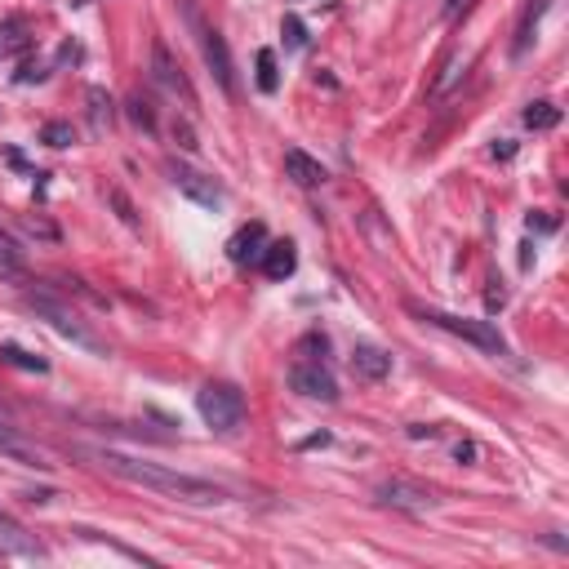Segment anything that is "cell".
<instances>
[{
	"label": "cell",
	"mask_w": 569,
	"mask_h": 569,
	"mask_svg": "<svg viewBox=\"0 0 569 569\" xmlns=\"http://www.w3.org/2000/svg\"><path fill=\"white\" fill-rule=\"evenodd\" d=\"M90 463H98L103 472L129 480V485H143L152 494H165V498H178V503H191V507H209V503H227L231 494L214 480H200V476H187V472H174V467H160V463H143V458H129V454H116V449H81Z\"/></svg>",
	"instance_id": "1"
},
{
	"label": "cell",
	"mask_w": 569,
	"mask_h": 569,
	"mask_svg": "<svg viewBox=\"0 0 569 569\" xmlns=\"http://www.w3.org/2000/svg\"><path fill=\"white\" fill-rule=\"evenodd\" d=\"M409 312H414L423 325H436V330H445V334H454V339L480 347V352H494V356L507 352L503 334H498L489 321H467V316H454V312H440V308H409Z\"/></svg>",
	"instance_id": "2"
},
{
	"label": "cell",
	"mask_w": 569,
	"mask_h": 569,
	"mask_svg": "<svg viewBox=\"0 0 569 569\" xmlns=\"http://www.w3.org/2000/svg\"><path fill=\"white\" fill-rule=\"evenodd\" d=\"M196 414L214 432H236L245 423V396H240L236 383H205L196 392Z\"/></svg>",
	"instance_id": "3"
},
{
	"label": "cell",
	"mask_w": 569,
	"mask_h": 569,
	"mask_svg": "<svg viewBox=\"0 0 569 569\" xmlns=\"http://www.w3.org/2000/svg\"><path fill=\"white\" fill-rule=\"evenodd\" d=\"M178 10H183V19L191 23V32H196V45H200V54H205V63H209V72H214V81L227 90V94H236V67H231V50H227V41L196 14V5L191 0H178Z\"/></svg>",
	"instance_id": "4"
},
{
	"label": "cell",
	"mask_w": 569,
	"mask_h": 569,
	"mask_svg": "<svg viewBox=\"0 0 569 569\" xmlns=\"http://www.w3.org/2000/svg\"><path fill=\"white\" fill-rule=\"evenodd\" d=\"M27 308H32L41 321H50V325L63 334V339H72L76 347H85V352H98V356L107 352V347H103V339H98V334H94V330H90V325H85V321H81L72 308H63L54 294H27Z\"/></svg>",
	"instance_id": "5"
},
{
	"label": "cell",
	"mask_w": 569,
	"mask_h": 569,
	"mask_svg": "<svg viewBox=\"0 0 569 569\" xmlns=\"http://www.w3.org/2000/svg\"><path fill=\"white\" fill-rule=\"evenodd\" d=\"M290 387H294L299 396H308V401H325V405L339 401V378L330 374L325 361H299V365L290 370Z\"/></svg>",
	"instance_id": "6"
},
{
	"label": "cell",
	"mask_w": 569,
	"mask_h": 569,
	"mask_svg": "<svg viewBox=\"0 0 569 569\" xmlns=\"http://www.w3.org/2000/svg\"><path fill=\"white\" fill-rule=\"evenodd\" d=\"M169 183H174L187 200H196V205H205V209H218V205H222V187H218L214 178H205L200 169H191V165L169 160Z\"/></svg>",
	"instance_id": "7"
},
{
	"label": "cell",
	"mask_w": 569,
	"mask_h": 569,
	"mask_svg": "<svg viewBox=\"0 0 569 569\" xmlns=\"http://www.w3.org/2000/svg\"><path fill=\"white\" fill-rule=\"evenodd\" d=\"M374 498H378L383 507H401V511H427V507H436V494H432L427 485H414V480H401V476L383 480V485L374 489Z\"/></svg>",
	"instance_id": "8"
},
{
	"label": "cell",
	"mask_w": 569,
	"mask_h": 569,
	"mask_svg": "<svg viewBox=\"0 0 569 569\" xmlns=\"http://www.w3.org/2000/svg\"><path fill=\"white\" fill-rule=\"evenodd\" d=\"M152 76H156V85H160V90H169L174 98L183 94V103H187V107H196V90H191V81L183 76V67L169 58L165 41H156V45H152Z\"/></svg>",
	"instance_id": "9"
},
{
	"label": "cell",
	"mask_w": 569,
	"mask_h": 569,
	"mask_svg": "<svg viewBox=\"0 0 569 569\" xmlns=\"http://www.w3.org/2000/svg\"><path fill=\"white\" fill-rule=\"evenodd\" d=\"M0 551L5 556H27V560H50V547L36 538V534H27L14 516H5L0 511Z\"/></svg>",
	"instance_id": "10"
},
{
	"label": "cell",
	"mask_w": 569,
	"mask_h": 569,
	"mask_svg": "<svg viewBox=\"0 0 569 569\" xmlns=\"http://www.w3.org/2000/svg\"><path fill=\"white\" fill-rule=\"evenodd\" d=\"M0 454L14 458V463H23V467H36V472H50V467H54V463H50L19 427H10V423H0Z\"/></svg>",
	"instance_id": "11"
},
{
	"label": "cell",
	"mask_w": 569,
	"mask_h": 569,
	"mask_svg": "<svg viewBox=\"0 0 569 569\" xmlns=\"http://www.w3.org/2000/svg\"><path fill=\"white\" fill-rule=\"evenodd\" d=\"M352 374L365 378V383H383L392 374V352H383L374 343H356L352 347Z\"/></svg>",
	"instance_id": "12"
},
{
	"label": "cell",
	"mask_w": 569,
	"mask_h": 569,
	"mask_svg": "<svg viewBox=\"0 0 569 569\" xmlns=\"http://www.w3.org/2000/svg\"><path fill=\"white\" fill-rule=\"evenodd\" d=\"M262 249H267V227H262V222H249V227H240V231L227 240V258H231L236 267L258 262V258H262Z\"/></svg>",
	"instance_id": "13"
},
{
	"label": "cell",
	"mask_w": 569,
	"mask_h": 569,
	"mask_svg": "<svg viewBox=\"0 0 569 569\" xmlns=\"http://www.w3.org/2000/svg\"><path fill=\"white\" fill-rule=\"evenodd\" d=\"M258 262H262V276L267 280H290L294 267H299V249L290 240H267V249H262Z\"/></svg>",
	"instance_id": "14"
},
{
	"label": "cell",
	"mask_w": 569,
	"mask_h": 569,
	"mask_svg": "<svg viewBox=\"0 0 569 569\" xmlns=\"http://www.w3.org/2000/svg\"><path fill=\"white\" fill-rule=\"evenodd\" d=\"M284 178L299 183V187H321L325 183V165L316 156H308L303 147H290L284 152Z\"/></svg>",
	"instance_id": "15"
},
{
	"label": "cell",
	"mask_w": 569,
	"mask_h": 569,
	"mask_svg": "<svg viewBox=\"0 0 569 569\" xmlns=\"http://www.w3.org/2000/svg\"><path fill=\"white\" fill-rule=\"evenodd\" d=\"M547 14V0H529L525 5V14H520V27H516V45H511V54L516 58H525L529 54V45H534V27H538V19Z\"/></svg>",
	"instance_id": "16"
},
{
	"label": "cell",
	"mask_w": 569,
	"mask_h": 569,
	"mask_svg": "<svg viewBox=\"0 0 569 569\" xmlns=\"http://www.w3.org/2000/svg\"><path fill=\"white\" fill-rule=\"evenodd\" d=\"M23 276H27V262H23L19 240L0 231V280H23Z\"/></svg>",
	"instance_id": "17"
},
{
	"label": "cell",
	"mask_w": 569,
	"mask_h": 569,
	"mask_svg": "<svg viewBox=\"0 0 569 569\" xmlns=\"http://www.w3.org/2000/svg\"><path fill=\"white\" fill-rule=\"evenodd\" d=\"M0 361L14 365V370H27V374H45V370H50L45 356H32V352H23L19 343H0Z\"/></svg>",
	"instance_id": "18"
},
{
	"label": "cell",
	"mask_w": 569,
	"mask_h": 569,
	"mask_svg": "<svg viewBox=\"0 0 569 569\" xmlns=\"http://www.w3.org/2000/svg\"><path fill=\"white\" fill-rule=\"evenodd\" d=\"M32 50V32L23 23H5L0 27V54H27Z\"/></svg>",
	"instance_id": "19"
},
{
	"label": "cell",
	"mask_w": 569,
	"mask_h": 569,
	"mask_svg": "<svg viewBox=\"0 0 569 569\" xmlns=\"http://www.w3.org/2000/svg\"><path fill=\"white\" fill-rule=\"evenodd\" d=\"M525 125H529V129H556V125H560V107L538 98V103L525 107Z\"/></svg>",
	"instance_id": "20"
},
{
	"label": "cell",
	"mask_w": 569,
	"mask_h": 569,
	"mask_svg": "<svg viewBox=\"0 0 569 569\" xmlns=\"http://www.w3.org/2000/svg\"><path fill=\"white\" fill-rule=\"evenodd\" d=\"M280 36H284V50H303V45H308L303 19H299V14H284V19H280Z\"/></svg>",
	"instance_id": "21"
},
{
	"label": "cell",
	"mask_w": 569,
	"mask_h": 569,
	"mask_svg": "<svg viewBox=\"0 0 569 569\" xmlns=\"http://www.w3.org/2000/svg\"><path fill=\"white\" fill-rule=\"evenodd\" d=\"M280 76H276V54L271 50H258V90L262 94H276Z\"/></svg>",
	"instance_id": "22"
},
{
	"label": "cell",
	"mask_w": 569,
	"mask_h": 569,
	"mask_svg": "<svg viewBox=\"0 0 569 569\" xmlns=\"http://www.w3.org/2000/svg\"><path fill=\"white\" fill-rule=\"evenodd\" d=\"M41 143H45V147H72V143H76V129H72L67 121H50V125L41 129Z\"/></svg>",
	"instance_id": "23"
},
{
	"label": "cell",
	"mask_w": 569,
	"mask_h": 569,
	"mask_svg": "<svg viewBox=\"0 0 569 569\" xmlns=\"http://www.w3.org/2000/svg\"><path fill=\"white\" fill-rule=\"evenodd\" d=\"M90 116H94V125H98V129H107V125H112V98H107L103 90H90Z\"/></svg>",
	"instance_id": "24"
},
{
	"label": "cell",
	"mask_w": 569,
	"mask_h": 569,
	"mask_svg": "<svg viewBox=\"0 0 569 569\" xmlns=\"http://www.w3.org/2000/svg\"><path fill=\"white\" fill-rule=\"evenodd\" d=\"M129 116H134L147 134L156 129V112H152V103H147V98H134V103H129Z\"/></svg>",
	"instance_id": "25"
},
{
	"label": "cell",
	"mask_w": 569,
	"mask_h": 569,
	"mask_svg": "<svg viewBox=\"0 0 569 569\" xmlns=\"http://www.w3.org/2000/svg\"><path fill=\"white\" fill-rule=\"evenodd\" d=\"M112 205H116V209H121V218H125V222H129V227H138V214H134V205H129V200H125V196H121V191H112Z\"/></svg>",
	"instance_id": "26"
},
{
	"label": "cell",
	"mask_w": 569,
	"mask_h": 569,
	"mask_svg": "<svg viewBox=\"0 0 569 569\" xmlns=\"http://www.w3.org/2000/svg\"><path fill=\"white\" fill-rule=\"evenodd\" d=\"M299 352H321V356H325V352H330V339H325V334H308V339L299 343Z\"/></svg>",
	"instance_id": "27"
},
{
	"label": "cell",
	"mask_w": 569,
	"mask_h": 569,
	"mask_svg": "<svg viewBox=\"0 0 569 569\" xmlns=\"http://www.w3.org/2000/svg\"><path fill=\"white\" fill-rule=\"evenodd\" d=\"M45 76H50V72H45V67H41V63H36V67H32V63H27V67H23V72H19V76H14V81H19V85H32V81H45Z\"/></svg>",
	"instance_id": "28"
},
{
	"label": "cell",
	"mask_w": 569,
	"mask_h": 569,
	"mask_svg": "<svg viewBox=\"0 0 569 569\" xmlns=\"http://www.w3.org/2000/svg\"><path fill=\"white\" fill-rule=\"evenodd\" d=\"M409 436H414V440H423V436H427V440H436V436H440V427H423V423H414V427H409Z\"/></svg>",
	"instance_id": "29"
},
{
	"label": "cell",
	"mask_w": 569,
	"mask_h": 569,
	"mask_svg": "<svg viewBox=\"0 0 569 569\" xmlns=\"http://www.w3.org/2000/svg\"><path fill=\"white\" fill-rule=\"evenodd\" d=\"M494 156H498V160H511V156H516V143H507V138L494 143Z\"/></svg>",
	"instance_id": "30"
},
{
	"label": "cell",
	"mask_w": 569,
	"mask_h": 569,
	"mask_svg": "<svg viewBox=\"0 0 569 569\" xmlns=\"http://www.w3.org/2000/svg\"><path fill=\"white\" fill-rule=\"evenodd\" d=\"M330 440H334V436H330V432H321V436H308L299 449H321V445H330Z\"/></svg>",
	"instance_id": "31"
},
{
	"label": "cell",
	"mask_w": 569,
	"mask_h": 569,
	"mask_svg": "<svg viewBox=\"0 0 569 569\" xmlns=\"http://www.w3.org/2000/svg\"><path fill=\"white\" fill-rule=\"evenodd\" d=\"M454 458H458V463H472V458H476V445H472V440H463V445L454 449Z\"/></svg>",
	"instance_id": "32"
}]
</instances>
